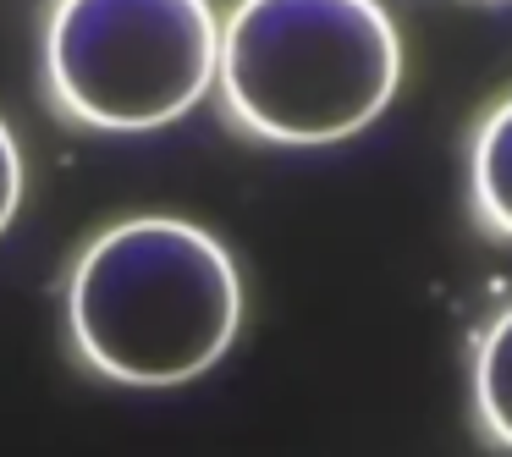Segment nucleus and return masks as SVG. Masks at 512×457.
I'll return each mask as SVG.
<instances>
[{
	"label": "nucleus",
	"instance_id": "nucleus-1",
	"mask_svg": "<svg viewBox=\"0 0 512 457\" xmlns=\"http://www.w3.org/2000/svg\"><path fill=\"white\" fill-rule=\"evenodd\" d=\"M243 320L237 265L210 232L171 215L122 221L72 276V336L122 386H182L221 364Z\"/></svg>",
	"mask_w": 512,
	"mask_h": 457
},
{
	"label": "nucleus",
	"instance_id": "nucleus-2",
	"mask_svg": "<svg viewBox=\"0 0 512 457\" xmlns=\"http://www.w3.org/2000/svg\"><path fill=\"white\" fill-rule=\"evenodd\" d=\"M215 78L254 133L336 144L391 105L402 45L380 0H237Z\"/></svg>",
	"mask_w": 512,
	"mask_h": 457
},
{
	"label": "nucleus",
	"instance_id": "nucleus-3",
	"mask_svg": "<svg viewBox=\"0 0 512 457\" xmlns=\"http://www.w3.org/2000/svg\"><path fill=\"white\" fill-rule=\"evenodd\" d=\"M210 0H61L50 17V89L89 127H166L215 78Z\"/></svg>",
	"mask_w": 512,
	"mask_h": 457
},
{
	"label": "nucleus",
	"instance_id": "nucleus-4",
	"mask_svg": "<svg viewBox=\"0 0 512 457\" xmlns=\"http://www.w3.org/2000/svg\"><path fill=\"white\" fill-rule=\"evenodd\" d=\"M474 199L496 232L512 237V100L479 127L474 144Z\"/></svg>",
	"mask_w": 512,
	"mask_h": 457
},
{
	"label": "nucleus",
	"instance_id": "nucleus-5",
	"mask_svg": "<svg viewBox=\"0 0 512 457\" xmlns=\"http://www.w3.org/2000/svg\"><path fill=\"white\" fill-rule=\"evenodd\" d=\"M474 391H479V413H485L490 435L512 446V309L490 325L485 347H479Z\"/></svg>",
	"mask_w": 512,
	"mask_h": 457
},
{
	"label": "nucleus",
	"instance_id": "nucleus-6",
	"mask_svg": "<svg viewBox=\"0 0 512 457\" xmlns=\"http://www.w3.org/2000/svg\"><path fill=\"white\" fill-rule=\"evenodd\" d=\"M17 199H23V155H17L12 127L0 122V232H6V221H12Z\"/></svg>",
	"mask_w": 512,
	"mask_h": 457
}]
</instances>
